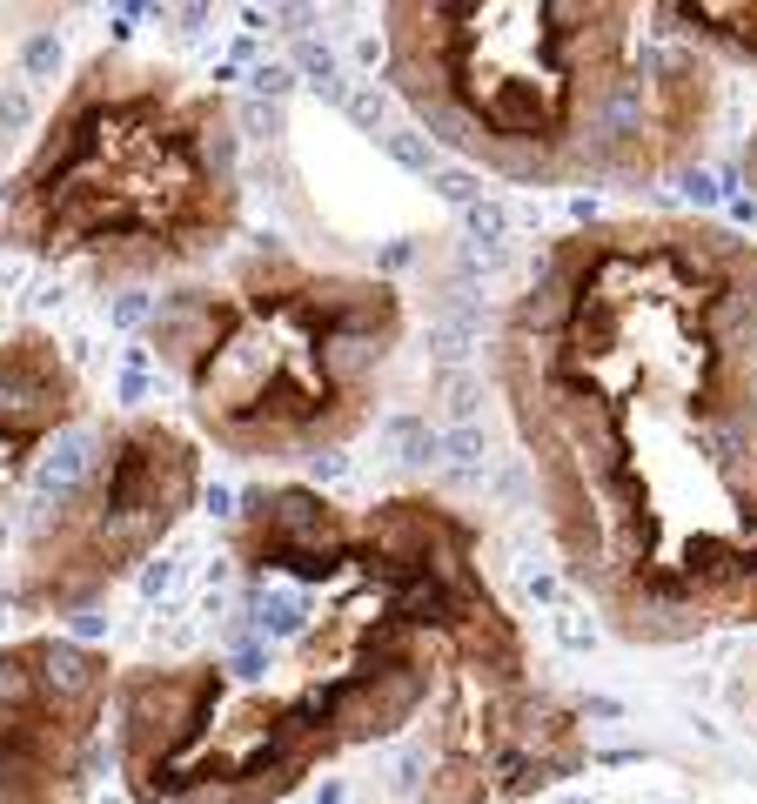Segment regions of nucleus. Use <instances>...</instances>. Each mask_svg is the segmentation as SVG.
<instances>
[{
	"mask_svg": "<svg viewBox=\"0 0 757 804\" xmlns=\"http://www.w3.org/2000/svg\"><path fill=\"white\" fill-rule=\"evenodd\" d=\"M235 222L242 181L228 101L121 54H101L67 88L7 208L14 248L88 262L114 289L215 255Z\"/></svg>",
	"mask_w": 757,
	"mask_h": 804,
	"instance_id": "obj_3",
	"label": "nucleus"
},
{
	"mask_svg": "<svg viewBox=\"0 0 757 804\" xmlns=\"http://www.w3.org/2000/svg\"><path fill=\"white\" fill-rule=\"evenodd\" d=\"M570 577L637 644L757 624V248L697 215L557 242L496 335Z\"/></svg>",
	"mask_w": 757,
	"mask_h": 804,
	"instance_id": "obj_1",
	"label": "nucleus"
},
{
	"mask_svg": "<svg viewBox=\"0 0 757 804\" xmlns=\"http://www.w3.org/2000/svg\"><path fill=\"white\" fill-rule=\"evenodd\" d=\"M148 342L228 456L289 463L369 423L376 376L402 342V295L376 275L248 255L228 282L168 295Z\"/></svg>",
	"mask_w": 757,
	"mask_h": 804,
	"instance_id": "obj_4",
	"label": "nucleus"
},
{
	"mask_svg": "<svg viewBox=\"0 0 757 804\" xmlns=\"http://www.w3.org/2000/svg\"><path fill=\"white\" fill-rule=\"evenodd\" d=\"M195 443L168 429L161 416H134L101 443L94 469L61 496V510L47 516L27 557L21 603L27 610H81L128 577L134 563L175 530L195 503Z\"/></svg>",
	"mask_w": 757,
	"mask_h": 804,
	"instance_id": "obj_5",
	"label": "nucleus"
},
{
	"mask_svg": "<svg viewBox=\"0 0 757 804\" xmlns=\"http://www.w3.org/2000/svg\"><path fill=\"white\" fill-rule=\"evenodd\" d=\"M751 74H757V67H751ZM737 161H744V181H751V195H757V114H751V134H744V155H737Z\"/></svg>",
	"mask_w": 757,
	"mask_h": 804,
	"instance_id": "obj_6",
	"label": "nucleus"
},
{
	"mask_svg": "<svg viewBox=\"0 0 757 804\" xmlns=\"http://www.w3.org/2000/svg\"><path fill=\"white\" fill-rule=\"evenodd\" d=\"M389 81L443 148L510 181H657L704 155L724 81L684 27L590 0H409Z\"/></svg>",
	"mask_w": 757,
	"mask_h": 804,
	"instance_id": "obj_2",
	"label": "nucleus"
}]
</instances>
